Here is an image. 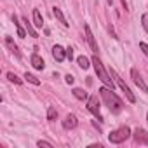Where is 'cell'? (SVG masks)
<instances>
[{"label":"cell","mask_w":148,"mask_h":148,"mask_svg":"<svg viewBox=\"0 0 148 148\" xmlns=\"http://www.w3.org/2000/svg\"><path fill=\"white\" fill-rule=\"evenodd\" d=\"M99 92H101V98L105 99L106 106L110 108V112H113V113H120V112H122V101H120L119 96L113 92V89L103 87V89H99Z\"/></svg>","instance_id":"6da1fadb"},{"label":"cell","mask_w":148,"mask_h":148,"mask_svg":"<svg viewBox=\"0 0 148 148\" xmlns=\"http://www.w3.org/2000/svg\"><path fill=\"white\" fill-rule=\"evenodd\" d=\"M92 64H94V70H96V73H98V79H99L106 87L115 89V86H113V82H112L110 75L106 73V70H105V66H103V63L99 61V58H98V56H94V58H92Z\"/></svg>","instance_id":"7a4b0ae2"},{"label":"cell","mask_w":148,"mask_h":148,"mask_svg":"<svg viewBox=\"0 0 148 148\" xmlns=\"http://www.w3.org/2000/svg\"><path fill=\"white\" fill-rule=\"evenodd\" d=\"M129 136H131V129H129L127 125H124V127H120V129H115V131H112V132L108 134V139H110V143H113V145H119V143L125 141Z\"/></svg>","instance_id":"3957f363"},{"label":"cell","mask_w":148,"mask_h":148,"mask_svg":"<svg viewBox=\"0 0 148 148\" xmlns=\"http://www.w3.org/2000/svg\"><path fill=\"white\" fill-rule=\"evenodd\" d=\"M112 77H113V79L117 80V84L120 86V89H122V91L125 92V98H127V101H129V103H134V101H136L134 94H132V92H131V89H129V87L125 86V82H124V80H122V79H120V77L117 75V71H115V70H112Z\"/></svg>","instance_id":"277c9868"},{"label":"cell","mask_w":148,"mask_h":148,"mask_svg":"<svg viewBox=\"0 0 148 148\" xmlns=\"http://www.w3.org/2000/svg\"><path fill=\"white\" fill-rule=\"evenodd\" d=\"M87 110H89L94 117H98V120H103V117H101V113H99V101H98V96H89V98H87Z\"/></svg>","instance_id":"5b68a950"},{"label":"cell","mask_w":148,"mask_h":148,"mask_svg":"<svg viewBox=\"0 0 148 148\" xmlns=\"http://www.w3.org/2000/svg\"><path fill=\"white\" fill-rule=\"evenodd\" d=\"M84 30H86V38H87V42H89V45H91V51H92L94 54H98V52H99V49H98V44H96V38H94V35H92L91 28L86 25V26H84Z\"/></svg>","instance_id":"8992f818"},{"label":"cell","mask_w":148,"mask_h":148,"mask_svg":"<svg viewBox=\"0 0 148 148\" xmlns=\"http://www.w3.org/2000/svg\"><path fill=\"white\" fill-rule=\"evenodd\" d=\"M131 77H132V80H134V84L143 91V92H148V86L143 82V79H141V75H139V73H138V70H131Z\"/></svg>","instance_id":"52a82bcc"},{"label":"cell","mask_w":148,"mask_h":148,"mask_svg":"<svg viewBox=\"0 0 148 148\" xmlns=\"http://www.w3.org/2000/svg\"><path fill=\"white\" fill-rule=\"evenodd\" d=\"M134 139H136V143H139V145H148V132L145 131V129H134Z\"/></svg>","instance_id":"ba28073f"},{"label":"cell","mask_w":148,"mask_h":148,"mask_svg":"<svg viewBox=\"0 0 148 148\" xmlns=\"http://www.w3.org/2000/svg\"><path fill=\"white\" fill-rule=\"evenodd\" d=\"M77 124H79L77 117H75V115H71V113H70V115H66V117H64V120H63V127H64V129H68V131H70V129H75V127H77Z\"/></svg>","instance_id":"9c48e42d"},{"label":"cell","mask_w":148,"mask_h":148,"mask_svg":"<svg viewBox=\"0 0 148 148\" xmlns=\"http://www.w3.org/2000/svg\"><path fill=\"white\" fill-rule=\"evenodd\" d=\"M52 58L61 63V61L66 58V51H64L61 45H54V47H52Z\"/></svg>","instance_id":"30bf717a"},{"label":"cell","mask_w":148,"mask_h":148,"mask_svg":"<svg viewBox=\"0 0 148 148\" xmlns=\"http://www.w3.org/2000/svg\"><path fill=\"white\" fill-rule=\"evenodd\" d=\"M52 14H54V18L63 25V26H68V21H66V18L63 16V12H61V9H58V7H54L52 9Z\"/></svg>","instance_id":"8fae6325"},{"label":"cell","mask_w":148,"mask_h":148,"mask_svg":"<svg viewBox=\"0 0 148 148\" xmlns=\"http://www.w3.org/2000/svg\"><path fill=\"white\" fill-rule=\"evenodd\" d=\"M32 64H33V68H37V70H44V61H42V58L35 52V54H32Z\"/></svg>","instance_id":"7c38bea8"},{"label":"cell","mask_w":148,"mask_h":148,"mask_svg":"<svg viewBox=\"0 0 148 148\" xmlns=\"http://www.w3.org/2000/svg\"><path fill=\"white\" fill-rule=\"evenodd\" d=\"M33 25H35L37 28H42V26H44V21H42V16H40V11H38V9L33 11Z\"/></svg>","instance_id":"4fadbf2b"},{"label":"cell","mask_w":148,"mask_h":148,"mask_svg":"<svg viewBox=\"0 0 148 148\" xmlns=\"http://www.w3.org/2000/svg\"><path fill=\"white\" fill-rule=\"evenodd\" d=\"M5 44L9 45V49H11V51H12V52H14L18 58H21V54H19V49H18V45L12 42V38H11V37H5Z\"/></svg>","instance_id":"5bb4252c"},{"label":"cell","mask_w":148,"mask_h":148,"mask_svg":"<svg viewBox=\"0 0 148 148\" xmlns=\"http://www.w3.org/2000/svg\"><path fill=\"white\" fill-rule=\"evenodd\" d=\"M73 96L77 99H87V92L84 89H73Z\"/></svg>","instance_id":"9a60e30c"},{"label":"cell","mask_w":148,"mask_h":148,"mask_svg":"<svg viewBox=\"0 0 148 148\" xmlns=\"http://www.w3.org/2000/svg\"><path fill=\"white\" fill-rule=\"evenodd\" d=\"M12 21H14V25H16V28H18V37H21V38H25V37H26V32H25V30L21 28V25L18 23V18H16V16L12 18Z\"/></svg>","instance_id":"2e32d148"},{"label":"cell","mask_w":148,"mask_h":148,"mask_svg":"<svg viewBox=\"0 0 148 148\" xmlns=\"http://www.w3.org/2000/svg\"><path fill=\"white\" fill-rule=\"evenodd\" d=\"M77 63H79V66L84 68V70L89 68V59H87L86 56H79V58H77Z\"/></svg>","instance_id":"e0dca14e"},{"label":"cell","mask_w":148,"mask_h":148,"mask_svg":"<svg viewBox=\"0 0 148 148\" xmlns=\"http://www.w3.org/2000/svg\"><path fill=\"white\" fill-rule=\"evenodd\" d=\"M25 79H26V80H28L30 84H33V86H38V84H40V80H38L37 77H33L32 73H28V71L25 73Z\"/></svg>","instance_id":"ac0fdd59"},{"label":"cell","mask_w":148,"mask_h":148,"mask_svg":"<svg viewBox=\"0 0 148 148\" xmlns=\"http://www.w3.org/2000/svg\"><path fill=\"white\" fill-rule=\"evenodd\" d=\"M7 79H9L11 82H14V84H21V82H23V80L16 75V73H12V71H9V73H7Z\"/></svg>","instance_id":"d6986e66"},{"label":"cell","mask_w":148,"mask_h":148,"mask_svg":"<svg viewBox=\"0 0 148 148\" xmlns=\"http://www.w3.org/2000/svg\"><path fill=\"white\" fill-rule=\"evenodd\" d=\"M56 117H58L56 108H54V106H49V110H47V119H49V120H54Z\"/></svg>","instance_id":"ffe728a7"},{"label":"cell","mask_w":148,"mask_h":148,"mask_svg":"<svg viewBox=\"0 0 148 148\" xmlns=\"http://www.w3.org/2000/svg\"><path fill=\"white\" fill-rule=\"evenodd\" d=\"M25 25H26V30H28V33L32 35V37H37V32L33 30V26L30 25V21H28V18H25Z\"/></svg>","instance_id":"44dd1931"},{"label":"cell","mask_w":148,"mask_h":148,"mask_svg":"<svg viewBox=\"0 0 148 148\" xmlns=\"http://www.w3.org/2000/svg\"><path fill=\"white\" fill-rule=\"evenodd\" d=\"M141 25H143L145 32L148 33V14H143V16H141Z\"/></svg>","instance_id":"7402d4cb"},{"label":"cell","mask_w":148,"mask_h":148,"mask_svg":"<svg viewBox=\"0 0 148 148\" xmlns=\"http://www.w3.org/2000/svg\"><path fill=\"white\" fill-rule=\"evenodd\" d=\"M37 145H38V146H45V148H52V143H49V141H42V139H40Z\"/></svg>","instance_id":"603a6c76"},{"label":"cell","mask_w":148,"mask_h":148,"mask_svg":"<svg viewBox=\"0 0 148 148\" xmlns=\"http://www.w3.org/2000/svg\"><path fill=\"white\" fill-rule=\"evenodd\" d=\"M139 49H141V51H143V52H145V56H146V58H148V45H146V44H145V42H141V44H139Z\"/></svg>","instance_id":"cb8c5ba5"},{"label":"cell","mask_w":148,"mask_h":148,"mask_svg":"<svg viewBox=\"0 0 148 148\" xmlns=\"http://www.w3.org/2000/svg\"><path fill=\"white\" fill-rule=\"evenodd\" d=\"M66 58H68L70 61L73 59V49H71V47H68V49H66Z\"/></svg>","instance_id":"d4e9b609"},{"label":"cell","mask_w":148,"mask_h":148,"mask_svg":"<svg viewBox=\"0 0 148 148\" xmlns=\"http://www.w3.org/2000/svg\"><path fill=\"white\" fill-rule=\"evenodd\" d=\"M64 80H66V84H73V77H71V75H66Z\"/></svg>","instance_id":"484cf974"},{"label":"cell","mask_w":148,"mask_h":148,"mask_svg":"<svg viewBox=\"0 0 148 148\" xmlns=\"http://www.w3.org/2000/svg\"><path fill=\"white\" fill-rule=\"evenodd\" d=\"M106 2H108V4H110V5H112V4H113V0H106Z\"/></svg>","instance_id":"4316f807"},{"label":"cell","mask_w":148,"mask_h":148,"mask_svg":"<svg viewBox=\"0 0 148 148\" xmlns=\"http://www.w3.org/2000/svg\"><path fill=\"white\" fill-rule=\"evenodd\" d=\"M146 122H148V115H146Z\"/></svg>","instance_id":"83f0119b"}]
</instances>
